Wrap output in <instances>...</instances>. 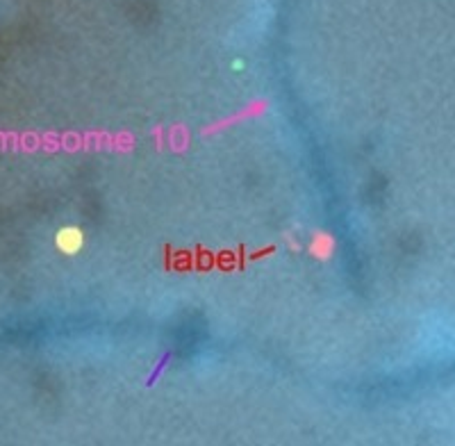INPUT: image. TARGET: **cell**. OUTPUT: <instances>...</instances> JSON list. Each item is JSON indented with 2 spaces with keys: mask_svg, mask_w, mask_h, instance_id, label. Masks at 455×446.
I'll list each match as a JSON object with an SVG mask.
<instances>
[{
  "mask_svg": "<svg viewBox=\"0 0 455 446\" xmlns=\"http://www.w3.org/2000/svg\"><path fill=\"white\" fill-rule=\"evenodd\" d=\"M84 244H87V237L77 225H66L55 235L57 251H62L64 255H75L84 248Z\"/></svg>",
  "mask_w": 455,
  "mask_h": 446,
  "instance_id": "1",
  "label": "cell"
},
{
  "mask_svg": "<svg viewBox=\"0 0 455 446\" xmlns=\"http://www.w3.org/2000/svg\"><path fill=\"white\" fill-rule=\"evenodd\" d=\"M332 251H335V239L330 237V235H326V232H319V235H314V237H312L309 253H312L314 258L328 260L330 255H332Z\"/></svg>",
  "mask_w": 455,
  "mask_h": 446,
  "instance_id": "2",
  "label": "cell"
}]
</instances>
